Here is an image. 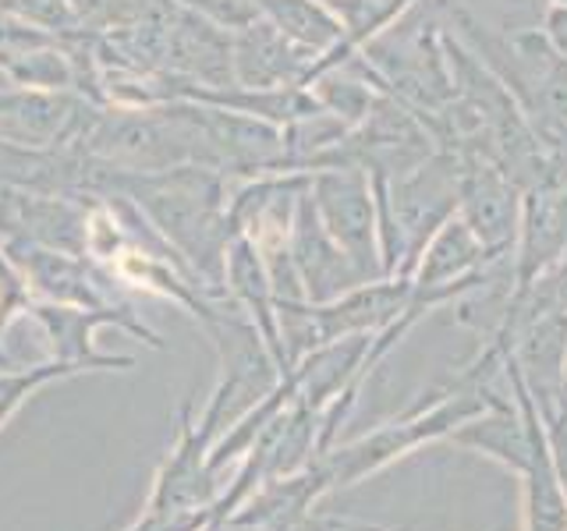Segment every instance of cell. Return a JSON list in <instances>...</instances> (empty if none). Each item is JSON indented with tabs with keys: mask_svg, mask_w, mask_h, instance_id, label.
Wrapping results in <instances>:
<instances>
[{
	"mask_svg": "<svg viewBox=\"0 0 567 531\" xmlns=\"http://www.w3.org/2000/svg\"><path fill=\"white\" fill-rule=\"evenodd\" d=\"M486 404H489L486 394H454L443 404L425 407V412H408L394 421H386L362 439L323 450L319 457H312V468L319 471V482H323L327 496L341 492L348 486H359L362 478L390 468L394 460L425 447V442L447 439V433H454L461 421L478 415Z\"/></svg>",
	"mask_w": 567,
	"mask_h": 531,
	"instance_id": "obj_1",
	"label": "cell"
},
{
	"mask_svg": "<svg viewBox=\"0 0 567 531\" xmlns=\"http://www.w3.org/2000/svg\"><path fill=\"white\" fill-rule=\"evenodd\" d=\"M514 386H518V404L511 407L489 397L483 412L472 415L468 421H461L454 433H447V442L486 457L493 465H501L504 471L522 478L528 468L532 447H536V436L543 429V415H539V404L528 397V389L522 383H514Z\"/></svg>",
	"mask_w": 567,
	"mask_h": 531,
	"instance_id": "obj_2",
	"label": "cell"
},
{
	"mask_svg": "<svg viewBox=\"0 0 567 531\" xmlns=\"http://www.w3.org/2000/svg\"><path fill=\"white\" fill-rule=\"evenodd\" d=\"M227 270H230V288H235L241 294L245 305L252 309L256 323L262 330V341H266V347H270L274 358H277L280 372H288V354H284L280 333H277V319L270 312V294H266V277H262L259 259L252 256V248H248V244H235V248H230Z\"/></svg>",
	"mask_w": 567,
	"mask_h": 531,
	"instance_id": "obj_3",
	"label": "cell"
},
{
	"mask_svg": "<svg viewBox=\"0 0 567 531\" xmlns=\"http://www.w3.org/2000/svg\"><path fill=\"white\" fill-rule=\"evenodd\" d=\"M100 365L93 362H61V358H50L40 365H25V368H4L0 372V429L14 418V412L22 407L35 389H43L53 379H68V376H79V372H93Z\"/></svg>",
	"mask_w": 567,
	"mask_h": 531,
	"instance_id": "obj_4",
	"label": "cell"
},
{
	"mask_svg": "<svg viewBox=\"0 0 567 531\" xmlns=\"http://www.w3.org/2000/svg\"><path fill=\"white\" fill-rule=\"evenodd\" d=\"M0 11L14 14L18 22H25V25L50 29L61 35H71L82 29L71 0H0Z\"/></svg>",
	"mask_w": 567,
	"mask_h": 531,
	"instance_id": "obj_5",
	"label": "cell"
},
{
	"mask_svg": "<svg viewBox=\"0 0 567 531\" xmlns=\"http://www.w3.org/2000/svg\"><path fill=\"white\" fill-rule=\"evenodd\" d=\"M306 531H394V528L362 524V521H348V518H309Z\"/></svg>",
	"mask_w": 567,
	"mask_h": 531,
	"instance_id": "obj_6",
	"label": "cell"
},
{
	"mask_svg": "<svg viewBox=\"0 0 567 531\" xmlns=\"http://www.w3.org/2000/svg\"><path fill=\"white\" fill-rule=\"evenodd\" d=\"M298 531H306V524H301V528H298Z\"/></svg>",
	"mask_w": 567,
	"mask_h": 531,
	"instance_id": "obj_7",
	"label": "cell"
}]
</instances>
